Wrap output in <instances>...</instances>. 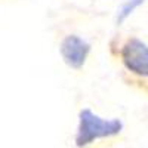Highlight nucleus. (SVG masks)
Segmentation results:
<instances>
[{
	"label": "nucleus",
	"mask_w": 148,
	"mask_h": 148,
	"mask_svg": "<svg viewBox=\"0 0 148 148\" xmlns=\"http://www.w3.org/2000/svg\"><path fill=\"white\" fill-rule=\"evenodd\" d=\"M123 123L119 119H102L89 108H84L79 114V126L76 133V145L83 148L92 142L119 135Z\"/></svg>",
	"instance_id": "nucleus-1"
},
{
	"label": "nucleus",
	"mask_w": 148,
	"mask_h": 148,
	"mask_svg": "<svg viewBox=\"0 0 148 148\" xmlns=\"http://www.w3.org/2000/svg\"><path fill=\"white\" fill-rule=\"evenodd\" d=\"M121 61L130 73L139 77H148V46L138 40L130 39L121 49Z\"/></svg>",
	"instance_id": "nucleus-2"
},
{
	"label": "nucleus",
	"mask_w": 148,
	"mask_h": 148,
	"mask_svg": "<svg viewBox=\"0 0 148 148\" xmlns=\"http://www.w3.org/2000/svg\"><path fill=\"white\" fill-rule=\"evenodd\" d=\"M90 52V45L76 34L65 36L59 46V53L64 62L74 70H79L86 64V59Z\"/></svg>",
	"instance_id": "nucleus-3"
},
{
	"label": "nucleus",
	"mask_w": 148,
	"mask_h": 148,
	"mask_svg": "<svg viewBox=\"0 0 148 148\" xmlns=\"http://www.w3.org/2000/svg\"><path fill=\"white\" fill-rule=\"evenodd\" d=\"M142 3H144V0H126L117 10V24L119 25L125 22Z\"/></svg>",
	"instance_id": "nucleus-4"
}]
</instances>
